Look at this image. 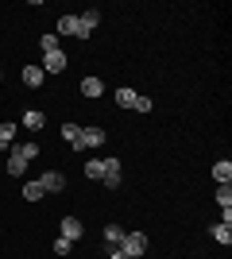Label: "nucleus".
Segmentation results:
<instances>
[{
  "label": "nucleus",
  "mask_w": 232,
  "mask_h": 259,
  "mask_svg": "<svg viewBox=\"0 0 232 259\" xmlns=\"http://www.w3.org/2000/svg\"><path fill=\"white\" fill-rule=\"evenodd\" d=\"M16 136H20V124L4 120V124H0V147H12V143H16Z\"/></svg>",
  "instance_id": "obj_14"
},
{
  "label": "nucleus",
  "mask_w": 232,
  "mask_h": 259,
  "mask_svg": "<svg viewBox=\"0 0 232 259\" xmlns=\"http://www.w3.org/2000/svg\"><path fill=\"white\" fill-rule=\"evenodd\" d=\"M120 166V159H89L85 162V178H93V182H101L109 170H116Z\"/></svg>",
  "instance_id": "obj_2"
},
{
  "label": "nucleus",
  "mask_w": 232,
  "mask_h": 259,
  "mask_svg": "<svg viewBox=\"0 0 232 259\" xmlns=\"http://www.w3.org/2000/svg\"><path fill=\"white\" fill-rule=\"evenodd\" d=\"M77 23H81V39H89V35H93V27L101 23V12H97V8L81 12V16H77Z\"/></svg>",
  "instance_id": "obj_7"
},
{
  "label": "nucleus",
  "mask_w": 232,
  "mask_h": 259,
  "mask_svg": "<svg viewBox=\"0 0 232 259\" xmlns=\"http://www.w3.org/2000/svg\"><path fill=\"white\" fill-rule=\"evenodd\" d=\"M132 101H135V89H128V85L116 89V105L120 108H132Z\"/></svg>",
  "instance_id": "obj_20"
},
{
  "label": "nucleus",
  "mask_w": 232,
  "mask_h": 259,
  "mask_svg": "<svg viewBox=\"0 0 232 259\" xmlns=\"http://www.w3.org/2000/svg\"><path fill=\"white\" fill-rule=\"evenodd\" d=\"M0 81H4V74H0Z\"/></svg>",
  "instance_id": "obj_27"
},
{
  "label": "nucleus",
  "mask_w": 232,
  "mask_h": 259,
  "mask_svg": "<svg viewBox=\"0 0 232 259\" xmlns=\"http://www.w3.org/2000/svg\"><path fill=\"white\" fill-rule=\"evenodd\" d=\"M109 259H132V255H124L120 248H112V255H109Z\"/></svg>",
  "instance_id": "obj_26"
},
{
  "label": "nucleus",
  "mask_w": 232,
  "mask_h": 259,
  "mask_svg": "<svg viewBox=\"0 0 232 259\" xmlns=\"http://www.w3.org/2000/svg\"><path fill=\"white\" fill-rule=\"evenodd\" d=\"M58 70H66V54L62 51H55V54L43 58V74H58Z\"/></svg>",
  "instance_id": "obj_12"
},
{
  "label": "nucleus",
  "mask_w": 232,
  "mask_h": 259,
  "mask_svg": "<svg viewBox=\"0 0 232 259\" xmlns=\"http://www.w3.org/2000/svg\"><path fill=\"white\" fill-rule=\"evenodd\" d=\"M132 108H135V112H151V97H144V93H135Z\"/></svg>",
  "instance_id": "obj_23"
},
{
  "label": "nucleus",
  "mask_w": 232,
  "mask_h": 259,
  "mask_svg": "<svg viewBox=\"0 0 232 259\" xmlns=\"http://www.w3.org/2000/svg\"><path fill=\"white\" fill-rule=\"evenodd\" d=\"M23 170H27V159H20V155L12 151L8 155V178H23Z\"/></svg>",
  "instance_id": "obj_15"
},
{
  "label": "nucleus",
  "mask_w": 232,
  "mask_h": 259,
  "mask_svg": "<svg viewBox=\"0 0 232 259\" xmlns=\"http://www.w3.org/2000/svg\"><path fill=\"white\" fill-rule=\"evenodd\" d=\"M62 240H70V244H74V240H81V232H85V228H81V221H77V217H62Z\"/></svg>",
  "instance_id": "obj_6"
},
{
  "label": "nucleus",
  "mask_w": 232,
  "mask_h": 259,
  "mask_svg": "<svg viewBox=\"0 0 232 259\" xmlns=\"http://www.w3.org/2000/svg\"><path fill=\"white\" fill-rule=\"evenodd\" d=\"M217 205L232 209V186H217Z\"/></svg>",
  "instance_id": "obj_22"
},
{
  "label": "nucleus",
  "mask_w": 232,
  "mask_h": 259,
  "mask_svg": "<svg viewBox=\"0 0 232 259\" xmlns=\"http://www.w3.org/2000/svg\"><path fill=\"white\" fill-rule=\"evenodd\" d=\"M39 47H43V54H55V51H62V39L51 31V35H43V39H39Z\"/></svg>",
  "instance_id": "obj_18"
},
{
  "label": "nucleus",
  "mask_w": 232,
  "mask_h": 259,
  "mask_svg": "<svg viewBox=\"0 0 232 259\" xmlns=\"http://www.w3.org/2000/svg\"><path fill=\"white\" fill-rule=\"evenodd\" d=\"M62 140L70 143V151H81V124L66 120V124H62Z\"/></svg>",
  "instance_id": "obj_5"
},
{
  "label": "nucleus",
  "mask_w": 232,
  "mask_h": 259,
  "mask_svg": "<svg viewBox=\"0 0 232 259\" xmlns=\"http://www.w3.org/2000/svg\"><path fill=\"white\" fill-rule=\"evenodd\" d=\"M213 240L228 248V244H232V225H213Z\"/></svg>",
  "instance_id": "obj_19"
},
{
  "label": "nucleus",
  "mask_w": 232,
  "mask_h": 259,
  "mask_svg": "<svg viewBox=\"0 0 232 259\" xmlns=\"http://www.w3.org/2000/svg\"><path fill=\"white\" fill-rule=\"evenodd\" d=\"M23 128L27 132H43V124H47V116L43 112H39V108H27V112H23V120H20Z\"/></svg>",
  "instance_id": "obj_10"
},
{
  "label": "nucleus",
  "mask_w": 232,
  "mask_h": 259,
  "mask_svg": "<svg viewBox=\"0 0 232 259\" xmlns=\"http://www.w3.org/2000/svg\"><path fill=\"white\" fill-rule=\"evenodd\" d=\"M101 93H105L101 77H81V97H101Z\"/></svg>",
  "instance_id": "obj_13"
},
{
  "label": "nucleus",
  "mask_w": 232,
  "mask_h": 259,
  "mask_svg": "<svg viewBox=\"0 0 232 259\" xmlns=\"http://www.w3.org/2000/svg\"><path fill=\"white\" fill-rule=\"evenodd\" d=\"M105 140H109L105 128H81V151H85V147H101Z\"/></svg>",
  "instance_id": "obj_8"
},
{
  "label": "nucleus",
  "mask_w": 232,
  "mask_h": 259,
  "mask_svg": "<svg viewBox=\"0 0 232 259\" xmlns=\"http://www.w3.org/2000/svg\"><path fill=\"white\" fill-rule=\"evenodd\" d=\"M101 182L109 186V190H116V186H120V166H116V170H109L105 178H101Z\"/></svg>",
  "instance_id": "obj_24"
},
{
  "label": "nucleus",
  "mask_w": 232,
  "mask_h": 259,
  "mask_svg": "<svg viewBox=\"0 0 232 259\" xmlns=\"http://www.w3.org/2000/svg\"><path fill=\"white\" fill-rule=\"evenodd\" d=\"M124 232H128V228H120V225H109V228H105V240H109V248H120Z\"/></svg>",
  "instance_id": "obj_17"
},
{
  "label": "nucleus",
  "mask_w": 232,
  "mask_h": 259,
  "mask_svg": "<svg viewBox=\"0 0 232 259\" xmlns=\"http://www.w3.org/2000/svg\"><path fill=\"white\" fill-rule=\"evenodd\" d=\"M213 178H217V186H232V162L228 159L213 162Z\"/></svg>",
  "instance_id": "obj_11"
},
{
  "label": "nucleus",
  "mask_w": 232,
  "mask_h": 259,
  "mask_svg": "<svg viewBox=\"0 0 232 259\" xmlns=\"http://www.w3.org/2000/svg\"><path fill=\"white\" fill-rule=\"evenodd\" d=\"M55 255H70V240H62V236L55 240Z\"/></svg>",
  "instance_id": "obj_25"
},
{
  "label": "nucleus",
  "mask_w": 232,
  "mask_h": 259,
  "mask_svg": "<svg viewBox=\"0 0 232 259\" xmlns=\"http://www.w3.org/2000/svg\"><path fill=\"white\" fill-rule=\"evenodd\" d=\"M39 186H43V194H62V190H66V178L58 170H43L39 174Z\"/></svg>",
  "instance_id": "obj_3"
},
{
  "label": "nucleus",
  "mask_w": 232,
  "mask_h": 259,
  "mask_svg": "<svg viewBox=\"0 0 232 259\" xmlns=\"http://www.w3.org/2000/svg\"><path fill=\"white\" fill-rule=\"evenodd\" d=\"M55 35H66V39H81V23H77V16H74V12L58 20V31H55Z\"/></svg>",
  "instance_id": "obj_4"
},
{
  "label": "nucleus",
  "mask_w": 232,
  "mask_h": 259,
  "mask_svg": "<svg viewBox=\"0 0 232 259\" xmlns=\"http://www.w3.org/2000/svg\"><path fill=\"white\" fill-rule=\"evenodd\" d=\"M12 151L20 155V159H27V162H31V159H39V143H16Z\"/></svg>",
  "instance_id": "obj_16"
},
{
  "label": "nucleus",
  "mask_w": 232,
  "mask_h": 259,
  "mask_svg": "<svg viewBox=\"0 0 232 259\" xmlns=\"http://www.w3.org/2000/svg\"><path fill=\"white\" fill-rule=\"evenodd\" d=\"M23 197H27V201H43V186H39V182H27V186H23Z\"/></svg>",
  "instance_id": "obj_21"
},
{
  "label": "nucleus",
  "mask_w": 232,
  "mask_h": 259,
  "mask_svg": "<svg viewBox=\"0 0 232 259\" xmlns=\"http://www.w3.org/2000/svg\"><path fill=\"white\" fill-rule=\"evenodd\" d=\"M43 81H47L43 66H23V85H27V89H39Z\"/></svg>",
  "instance_id": "obj_9"
},
{
  "label": "nucleus",
  "mask_w": 232,
  "mask_h": 259,
  "mask_svg": "<svg viewBox=\"0 0 232 259\" xmlns=\"http://www.w3.org/2000/svg\"><path fill=\"white\" fill-rule=\"evenodd\" d=\"M120 251H124V255H132V259H140V255L147 251V236L140 232V228L124 232V240H120Z\"/></svg>",
  "instance_id": "obj_1"
}]
</instances>
